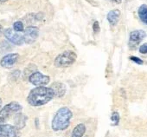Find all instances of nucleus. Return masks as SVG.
Here are the masks:
<instances>
[{
  "instance_id": "obj_1",
  "label": "nucleus",
  "mask_w": 147,
  "mask_h": 137,
  "mask_svg": "<svg viewBox=\"0 0 147 137\" xmlns=\"http://www.w3.org/2000/svg\"><path fill=\"white\" fill-rule=\"evenodd\" d=\"M54 97V92L50 88L38 86L30 90L27 97V102L31 106L39 107L45 105Z\"/></svg>"
},
{
  "instance_id": "obj_2",
  "label": "nucleus",
  "mask_w": 147,
  "mask_h": 137,
  "mask_svg": "<svg viewBox=\"0 0 147 137\" xmlns=\"http://www.w3.org/2000/svg\"><path fill=\"white\" fill-rule=\"evenodd\" d=\"M73 116L72 111L67 108L62 107L57 110L53 120L51 127L54 131H61L67 129L70 125V120Z\"/></svg>"
},
{
  "instance_id": "obj_3",
  "label": "nucleus",
  "mask_w": 147,
  "mask_h": 137,
  "mask_svg": "<svg viewBox=\"0 0 147 137\" xmlns=\"http://www.w3.org/2000/svg\"><path fill=\"white\" fill-rule=\"evenodd\" d=\"M77 55L72 50H66L59 54L55 59V66L57 68H67L75 63Z\"/></svg>"
},
{
  "instance_id": "obj_4",
  "label": "nucleus",
  "mask_w": 147,
  "mask_h": 137,
  "mask_svg": "<svg viewBox=\"0 0 147 137\" xmlns=\"http://www.w3.org/2000/svg\"><path fill=\"white\" fill-rule=\"evenodd\" d=\"M23 109V107L18 102H11L9 104L5 105L0 110V124L5 122L11 115H15L18 113H20Z\"/></svg>"
},
{
  "instance_id": "obj_5",
  "label": "nucleus",
  "mask_w": 147,
  "mask_h": 137,
  "mask_svg": "<svg viewBox=\"0 0 147 137\" xmlns=\"http://www.w3.org/2000/svg\"><path fill=\"white\" fill-rule=\"evenodd\" d=\"M146 37V32L143 30H136L130 33L129 36V47L133 50Z\"/></svg>"
},
{
  "instance_id": "obj_6",
  "label": "nucleus",
  "mask_w": 147,
  "mask_h": 137,
  "mask_svg": "<svg viewBox=\"0 0 147 137\" xmlns=\"http://www.w3.org/2000/svg\"><path fill=\"white\" fill-rule=\"evenodd\" d=\"M0 137H20V129L11 124H0Z\"/></svg>"
},
{
  "instance_id": "obj_7",
  "label": "nucleus",
  "mask_w": 147,
  "mask_h": 137,
  "mask_svg": "<svg viewBox=\"0 0 147 137\" xmlns=\"http://www.w3.org/2000/svg\"><path fill=\"white\" fill-rule=\"evenodd\" d=\"M50 81V77L49 76L43 75L39 71H34L29 77V82L35 86H45Z\"/></svg>"
},
{
  "instance_id": "obj_8",
  "label": "nucleus",
  "mask_w": 147,
  "mask_h": 137,
  "mask_svg": "<svg viewBox=\"0 0 147 137\" xmlns=\"http://www.w3.org/2000/svg\"><path fill=\"white\" fill-rule=\"evenodd\" d=\"M4 35L5 37V38L12 43L13 44L15 45H22L24 43V36L18 34V32H16L13 29L11 28H7L4 31Z\"/></svg>"
},
{
  "instance_id": "obj_9",
  "label": "nucleus",
  "mask_w": 147,
  "mask_h": 137,
  "mask_svg": "<svg viewBox=\"0 0 147 137\" xmlns=\"http://www.w3.org/2000/svg\"><path fill=\"white\" fill-rule=\"evenodd\" d=\"M39 36V30L35 26H28L24 30V41L26 43H33Z\"/></svg>"
},
{
  "instance_id": "obj_10",
  "label": "nucleus",
  "mask_w": 147,
  "mask_h": 137,
  "mask_svg": "<svg viewBox=\"0 0 147 137\" xmlns=\"http://www.w3.org/2000/svg\"><path fill=\"white\" fill-rule=\"evenodd\" d=\"M18 58H19V55L18 53L8 54L1 59V61H0V65L3 68H11L17 63Z\"/></svg>"
},
{
  "instance_id": "obj_11",
  "label": "nucleus",
  "mask_w": 147,
  "mask_h": 137,
  "mask_svg": "<svg viewBox=\"0 0 147 137\" xmlns=\"http://www.w3.org/2000/svg\"><path fill=\"white\" fill-rule=\"evenodd\" d=\"M49 88L53 90L54 96L56 97H62L66 94V86L62 83L55 82L52 83V85Z\"/></svg>"
},
{
  "instance_id": "obj_12",
  "label": "nucleus",
  "mask_w": 147,
  "mask_h": 137,
  "mask_svg": "<svg viewBox=\"0 0 147 137\" xmlns=\"http://www.w3.org/2000/svg\"><path fill=\"white\" fill-rule=\"evenodd\" d=\"M120 11L118 10V9H115V10H112L108 12L107 14V21L109 22V24L112 25V26H115L118 22H119V19L120 18Z\"/></svg>"
},
{
  "instance_id": "obj_13",
  "label": "nucleus",
  "mask_w": 147,
  "mask_h": 137,
  "mask_svg": "<svg viewBox=\"0 0 147 137\" xmlns=\"http://www.w3.org/2000/svg\"><path fill=\"white\" fill-rule=\"evenodd\" d=\"M86 133V126L83 123H80L74 128L71 137H82Z\"/></svg>"
},
{
  "instance_id": "obj_14",
  "label": "nucleus",
  "mask_w": 147,
  "mask_h": 137,
  "mask_svg": "<svg viewBox=\"0 0 147 137\" xmlns=\"http://www.w3.org/2000/svg\"><path fill=\"white\" fill-rule=\"evenodd\" d=\"M138 14L139 17V19L147 25V5H142L138 11Z\"/></svg>"
},
{
  "instance_id": "obj_15",
  "label": "nucleus",
  "mask_w": 147,
  "mask_h": 137,
  "mask_svg": "<svg viewBox=\"0 0 147 137\" xmlns=\"http://www.w3.org/2000/svg\"><path fill=\"white\" fill-rule=\"evenodd\" d=\"M15 120H16V125H15V126H16L18 129H21V128H23L25 126V122H26L27 117H26L24 115L21 114V113H18V114L16 115Z\"/></svg>"
},
{
  "instance_id": "obj_16",
  "label": "nucleus",
  "mask_w": 147,
  "mask_h": 137,
  "mask_svg": "<svg viewBox=\"0 0 147 137\" xmlns=\"http://www.w3.org/2000/svg\"><path fill=\"white\" fill-rule=\"evenodd\" d=\"M119 120H120V115H119V112H117V111L113 112V114H112V115H111V121H112V122H113V126L119 125Z\"/></svg>"
},
{
  "instance_id": "obj_17",
  "label": "nucleus",
  "mask_w": 147,
  "mask_h": 137,
  "mask_svg": "<svg viewBox=\"0 0 147 137\" xmlns=\"http://www.w3.org/2000/svg\"><path fill=\"white\" fill-rule=\"evenodd\" d=\"M13 30L16 31V32H22L24 31V24L21 22V21H17L14 23L13 24Z\"/></svg>"
},
{
  "instance_id": "obj_18",
  "label": "nucleus",
  "mask_w": 147,
  "mask_h": 137,
  "mask_svg": "<svg viewBox=\"0 0 147 137\" xmlns=\"http://www.w3.org/2000/svg\"><path fill=\"white\" fill-rule=\"evenodd\" d=\"M11 50V47L8 42L4 41L1 43V44H0V51L1 52H6L8 50Z\"/></svg>"
},
{
  "instance_id": "obj_19",
  "label": "nucleus",
  "mask_w": 147,
  "mask_h": 137,
  "mask_svg": "<svg viewBox=\"0 0 147 137\" xmlns=\"http://www.w3.org/2000/svg\"><path fill=\"white\" fill-rule=\"evenodd\" d=\"M130 59H131V61H132L133 62H135V63H137V64H138V65H142V64L144 63V61H143L142 59H140L139 57H138V56H131L130 57Z\"/></svg>"
},
{
  "instance_id": "obj_20",
  "label": "nucleus",
  "mask_w": 147,
  "mask_h": 137,
  "mask_svg": "<svg viewBox=\"0 0 147 137\" xmlns=\"http://www.w3.org/2000/svg\"><path fill=\"white\" fill-rule=\"evenodd\" d=\"M100 24H99V22L98 21H94V24H93V30H94V32L95 33V34H97V33H99L100 32Z\"/></svg>"
},
{
  "instance_id": "obj_21",
  "label": "nucleus",
  "mask_w": 147,
  "mask_h": 137,
  "mask_svg": "<svg viewBox=\"0 0 147 137\" xmlns=\"http://www.w3.org/2000/svg\"><path fill=\"white\" fill-rule=\"evenodd\" d=\"M139 52H140L141 54H147V43L142 44V45L139 47Z\"/></svg>"
},
{
  "instance_id": "obj_22",
  "label": "nucleus",
  "mask_w": 147,
  "mask_h": 137,
  "mask_svg": "<svg viewBox=\"0 0 147 137\" xmlns=\"http://www.w3.org/2000/svg\"><path fill=\"white\" fill-rule=\"evenodd\" d=\"M111 1L113 2V3H115V4H120L122 0H111Z\"/></svg>"
},
{
  "instance_id": "obj_23",
  "label": "nucleus",
  "mask_w": 147,
  "mask_h": 137,
  "mask_svg": "<svg viewBox=\"0 0 147 137\" xmlns=\"http://www.w3.org/2000/svg\"><path fill=\"white\" fill-rule=\"evenodd\" d=\"M2 33H3V27H2L1 24H0V37H1Z\"/></svg>"
},
{
  "instance_id": "obj_24",
  "label": "nucleus",
  "mask_w": 147,
  "mask_h": 137,
  "mask_svg": "<svg viewBox=\"0 0 147 137\" xmlns=\"http://www.w3.org/2000/svg\"><path fill=\"white\" fill-rule=\"evenodd\" d=\"M1 108H2V100L0 99V110H1Z\"/></svg>"
},
{
  "instance_id": "obj_25",
  "label": "nucleus",
  "mask_w": 147,
  "mask_h": 137,
  "mask_svg": "<svg viewBox=\"0 0 147 137\" xmlns=\"http://www.w3.org/2000/svg\"><path fill=\"white\" fill-rule=\"evenodd\" d=\"M6 1H7V0H0V3H5Z\"/></svg>"
}]
</instances>
